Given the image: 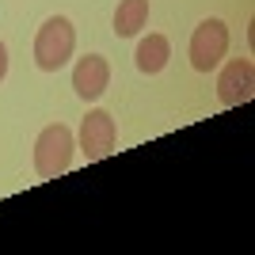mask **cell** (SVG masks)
I'll list each match as a JSON object with an SVG mask.
<instances>
[{"label":"cell","mask_w":255,"mask_h":255,"mask_svg":"<svg viewBox=\"0 0 255 255\" xmlns=\"http://www.w3.org/2000/svg\"><path fill=\"white\" fill-rule=\"evenodd\" d=\"M76 50V27L65 15H53L38 27L34 34V65L42 69V73H57Z\"/></svg>","instance_id":"obj_1"},{"label":"cell","mask_w":255,"mask_h":255,"mask_svg":"<svg viewBox=\"0 0 255 255\" xmlns=\"http://www.w3.org/2000/svg\"><path fill=\"white\" fill-rule=\"evenodd\" d=\"M73 149H76V137L65 122L46 126L42 133H38V141H34V171H38L42 179L65 175L69 164H73Z\"/></svg>","instance_id":"obj_2"},{"label":"cell","mask_w":255,"mask_h":255,"mask_svg":"<svg viewBox=\"0 0 255 255\" xmlns=\"http://www.w3.org/2000/svg\"><path fill=\"white\" fill-rule=\"evenodd\" d=\"M229 53V27L221 19H202L191 34V65L198 73H213Z\"/></svg>","instance_id":"obj_3"},{"label":"cell","mask_w":255,"mask_h":255,"mask_svg":"<svg viewBox=\"0 0 255 255\" xmlns=\"http://www.w3.org/2000/svg\"><path fill=\"white\" fill-rule=\"evenodd\" d=\"M252 92H255V65H252V57H233V61L221 69V76H217V99H221V107L248 103Z\"/></svg>","instance_id":"obj_4"},{"label":"cell","mask_w":255,"mask_h":255,"mask_svg":"<svg viewBox=\"0 0 255 255\" xmlns=\"http://www.w3.org/2000/svg\"><path fill=\"white\" fill-rule=\"evenodd\" d=\"M115 141H118L115 118L107 111H88V118L80 122V152H84V160H103L115 149Z\"/></svg>","instance_id":"obj_5"},{"label":"cell","mask_w":255,"mask_h":255,"mask_svg":"<svg viewBox=\"0 0 255 255\" xmlns=\"http://www.w3.org/2000/svg\"><path fill=\"white\" fill-rule=\"evenodd\" d=\"M107 84H111V65H107V57H99V53H84L80 61H76L73 69V88L80 99H99L107 92Z\"/></svg>","instance_id":"obj_6"},{"label":"cell","mask_w":255,"mask_h":255,"mask_svg":"<svg viewBox=\"0 0 255 255\" xmlns=\"http://www.w3.org/2000/svg\"><path fill=\"white\" fill-rule=\"evenodd\" d=\"M171 57V42L164 38V34H149V38H141L137 42V53H133V61H137V69L145 76H156L164 65H168Z\"/></svg>","instance_id":"obj_7"},{"label":"cell","mask_w":255,"mask_h":255,"mask_svg":"<svg viewBox=\"0 0 255 255\" xmlns=\"http://www.w3.org/2000/svg\"><path fill=\"white\" fill-rule=\"evenodd\" d=\"M149 19V0H118L115 8V34L118 38H133Z\"/></svg>","instance_id":"obj_8"},{"label":"cell","mask_w":255,"mask_h":255,"mask_svg":"<svg viewBox=\"0 0 255 255\" xmlns=\"http://www.w3.org/2000/svg\"><path fill=\"white\" fill-rule=\"evenodd\" d=\"M4 76H8V46L0 42V80H4Z\"/></svg>","instance_id":"obj_9"}]
</instances>
